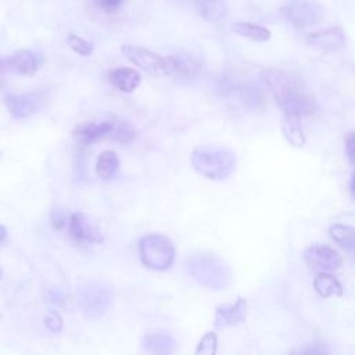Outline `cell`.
<instances>
[{
  "label": "cell",
  "mask_w": 355,
  "mask_h": 355,
  "mask_svg": "<svg viewBox=\"0 0 355 355\" xmlns=\"http://www.w3.org/2000/svg\"><path fill=\"white\" fill-rule=\"evenodd\" d=\"M125 0H94V4L97 8H100L104 12H115L119 10Z\"/></svg>",
  "instance_id": "26"
},
{
  "label": "cell",
  "mask_w": 355,
  "mask_h": 355,
  "mask_svg": "<svg viewBox=\"0 0 355 355\" xmlns=\"http://www.w3.org/2000/svg\"><path fill=\"white\" fill-rule=\"evenodd\" d=\"M121 51L132 64L153 76H166L179 72V58L162 57L148 49L132 44H123Z\"/></svg>",
  "instance_id": "5"
},
{
  "label": "cell",
  "mask_w": 355,
  "mask_h": 355,
  "mask_svg": "<svg viewBox=\"0 0 355 355\" xmlns=\"http://www.w3.org/2000/svg\"><path fill=\"white\" fill-rule=\"evenodd\" d=\"M47 327L53 331H58L61 327V318L57 313H50L46 319H44Z\"/></svg>",
  "instance_id": "28"
},
{
  "label": "cell",
  "mask_w": 355,
  "mask_h": 355,
  "mask_svg": "<svg viewBox=\"0 0 355 355\" xmlns=\"http://www.w3.org/2000/svg\"><path fill=\"white\" fill-rule=\"evenodd\" d=\"M300 119L301 116H297V115H284L282 122V132L284 139L293 147H297V148L305 144V135L302 132Z\"/></svg>",
  "instance_id": "16"
},
{
  "label": "cell",
  "mask_w": 355,
  "mask_h": 355,
  "mask_svg": "<svg viewBox=\"0 0 355 355\" xmlns=\"http://www.w3.org/2000/svg\"><path fill=\"white\" fill-rule=\"evenodd\" d=\"M330 237L347 250H355V227L348 225H331L329 229Z\"/></svg>",
  "instance_id": "22"
},
{
  "label": "cell",
  "mask_w": 355,
  "mask_h": 355,
  "mask_svg": "<svg viewBox=\"0 0 355 355\" xmlns=\"http://www.w3.org/2000/svg\"><path fill=\"white\" fill-rule=\"evenodd\" d=\"M1 276H3V272H1V268H0V280H1Z\"/></svg>",
  "instance_id": "32"
},
{
  "label": "cell",
  "mask_w": 355,
  "mask_h": 355,
  "mask_svg": "<svg viewBox=\"0 0 355 355\" xmlns=\"http://www.w3.org/2000/svg\"><path fill=\"white\" fill-rule=\"evenodd\" d=\"M186 269L198 284L211 290H225L232 283L229 265L212 254L193 255L187 261Z\"/></svg>",
  "instance_id": "2"
},
{
  "label": "cell",
  "mask_w": 355,
  "mask_h": 355,
  "mask_svg": "<svg viewBox=\"0 0 355 355\" xmlns=\"http://www.w3.org/2000/svg\"><path fill=\"white\" fill-rule=\"evenodd\" d=\"M108 80L112 83L114 87L123 93H132L141 80L140 73L129 67H119L108 73Z\"/></svg>",
  "instance_id": "14"
},
{
  "label": "cell",
  "mask_w": 355,
  "mask_h": 355,
  "mask_svg": "<svg viewBox=\"0 0 355 355\" xmlns=\"http://www.w3.org/2000/svg\"><path fill=\"white\" fill-rule=\"evenodd\" d=\"M216 344H218V338L216 334L214 331L207 333L198 343V347L196 349V354H208V355H214L216 352Z\"/></svg>",
  "instance_id": "25"
},
{
  "label": "cell",
  "mask_w": 355,
  "mask_h": 355,
  "mask_svg": "<svg viewBox=\"0 0 355 355\" xmlns=\"http://www.w3.org/2000/svg\"><path fill=\"white\" fill-rule=\"evenodd\" d=\"M198 12L207 21H220L227 14V6L225 0H196Z\"/></svg>",
  "instance_id": "19"
},
{
  "label": "cell",
  "mask_w": 355,
  "mask_h": 355,
  "mask_svg": "<svg viewBox=\"0 0 355 355\" xmlns=\"http://www.w3.org/2000/svg\"><path fill=\"white\" fill-rule=\"evenodd\" d=\"M313 288L323 298H329L333 295H343L341 283L333 275L326 272L316 275V277L313 279Z\"/></svg>",
  "instance_id": "18"
},
{
  "label": "cell",
  "mask_w": 355,
  "mask_h": 355,
  "mask_svg": "<svg viewBox=\"0 0 355 355\" xmlns=\"http://www.w3.org/2000/svg\"><path fill=\"white\" fill-rule=\"evenodd\" d=\"M139 257L141 263L153 270H168L175 261L173 243L164 234L150 233L139 241Z\"/></svg>",
  "instance_id": "4"
},
{
  "label": "cell",
  "mask_w": 355,
  "mask_h": 355,
  "mask_svg": "<svg viewBox=\"0 0 355 355\" xmlns=\"http://www.w3.org/2000/svg\"><path fill=\"white\" fill-rule=\"evenodd\" d=\"M304 255L311 266L326 272L337 270L343 265V257L340 252L326 244H313L305 250Z\"/></svg>",
  "instance_id": "7"
},
{
  "label": "cell",
  "mask_w": 355,
  "mask_h": 355,
  "mask_svg": "<svg viewBox=\"0 0 355 355\" xmlns=\"http://www.w3.org/2000/svg\"><path fill=\"white\" fill-rule=\"evenodd\" d=\"M67 42H68V46H69L75 53H78V54H80V55L87 57V55H90V54L93 53V44H92L89 40H86V39H83V37H80V36H78V35H75V33L69 35L68 39H67Z\"/></svg>",
  "instance_id": "24"
},
{
  "label": "cell",
  "mask_w": 355,
  "mask_h": 355,
  "mask_svg": "<svg viewBox=\"0 0 355 355\" xmlns=\"http://www.w3.org/2000/svg\"><path fill=\"white\" fill-rule=\"evenodd\" d=\"M247 302L244 298H237L230 305H220L216 308L214 324L216 329L237 326L245 320Z\"/></svg>",
  "instance_id": "10"
},
{
  "label": "cell",
  "mask_w": 355,
  "mask_h": 355,
  "mask_svg": "<svg viewBox=\"0 0 355 355\" xmlns=\"http://www.w3.org/2000/svg\"><path fill=\"white\" fill-rule=\"evenodd\" d=\"M111 300L108 290L97 284L92 286L83 294V308L85 313L90 318H97L107 308V302Z\"/></svg>",
  "instance_id": "13"
},
{
  "label": "cell",
  "mask_w": 355,
  "mask_h": 355,
  "mask_svg": "<svg viewBox=\"0 0 355 355\" xmlns=\"http://www.w3.org/2000/svg\"><path fill=\"white\" fill-rule=\"evenodd\" d=\"M4 65L19 73L24 76H31L36 72L37 67H39V61L37 57L35 55V53H32L31 50H21L18 53H15L14 55L8 57L4 62Z\"/></svg>",
  "instance_id": "15"
},
{
  "label": "cell",
  "mask_w": 355,
  "mask_h": 355,
  "mask_svg": "<svg viewBox=\"0 0 355 355\" xmlns=\"http://www.w3.org/2000/svg\"><path fill=\"white\" fill-rule=\"evenodd\" d=\"M51 225L55 227V229H62L64 225H65V218L64 215H61L60 211H53L51 212Z\"/></svg>",
  "instance_id": "29"
},
{
  "label": "cell",
  "mask_w": 355,
  "mask_h": 355,
  "mask_svg": "<svg viewBox=\"0 0 355 355\" xmlns=\"http://www.w3.org/2000/svg\"><path fill=\"white\" fill-rule=\"evenodd\" d=\"M172 345H173V338L165 331L150 333L144 337V347L150 352L166 354L172 351Z\"/></svg>",
  "instance_id": "21"
},
{
  "label": "cell",
  "mask_w": 355,
  "mask_h": 355,
  "mask_svg": "<svg viewBox=\"0 0 355 355\" xmlns=\"http://www.w3.org/2000/svg\"><path fill=\"white\" fill-rule=\"evenodd\" d=\"M6 236H7V232H6L4 226H1V225H0V241H3V240L6 239Z\"/></svg>",
  "instance_id": "31"
},
{
  "label": "cell",
  "mask_w": 355,
  "mask_h": 355,
  "mask_svg": "<svg viewBox=\"0 0 355 355\" xmlns=\"http://www.w3.org/2000/svg\"><path fill=\"white\" fill-rule=\"evenodd\" d=\"M308 43L322 50H336L345 43V33L341 28L334 26L308 35Z\"/></svg>",
  "instance_id": "12"
},
{
  "label": "cell",
  "mask_w": 355,
  "mask_h": 355,
  "mask_svg": "<svg viewBox=\"0 0 355 355\" xmlns=\"http://www.w3.org/2000/svg\"><path fill=\"white\" fill-rule=\"evenodd\" d=\"M69 236L78 241L83 243H101L103 236L98 226L87 215L82 212H75L68 222Z\"/></svg>",
  "instance_id": "8"
},
{
  "label": "cell",
  "mask_w": 355,
  "mask_h": 355,
  "mask_svg": "<svg viewBox=\"0 0 355 355\" xmlns=\"http://www.w3.org/2000/svg\"><path fill=\"white\" fill-rule=\"evenodd\" d=\"M119 168V158L114 150L103 151L96 161V173L103 180H110L115 176Z\"/></svg>",
  "instance_id": "17"
},
{
  "label": "cell",
  "mask_w": 355,
  "mask_h": 355,
  "mask_svg": "<svg viewBox=\"0 0 355 355\" xmlns=\"http://www.w3.org/2000/svg\"><path fill=\"white\" fill-rule=\"evenodd\" d=\"M345 154L349 162L355 165V133H348L345 137Z\"/></svg>",
  "instance_id": "27"
},
{
  "label": "cell",
  "mask_w": 355,
  "mask_h": 355,
  "mask_svg": "<svg viewBox=\"0 0 355 355\" xmlns=\"http://www.w3.org/2000/svg\"><path fill=\"white\" fill-rule=\"evenodd\" d=\"M232 31L252 42H265L270 37L269 29L251 22H234L232 25Z\"/></svg>",
  "instance_id": "20"
},
{
  "label": "cell",
  "mask_w": 355,
  "mask_h": 355,
  "mask_svg": "<svg viewBox=\"0 0 355 355\" xmlns=\"http://www.w3.org/2000/svg\"><path fill=\"white\" fill-rule=\"evenodd\" d=\"M40 96L36 93L29 94H17V96H7L4 98V104L10 114L15 118H26L36 112L40 107Z\"/></svg>",
  "instance_id": "11"
},
{
  "label": "cell",
  "mask_w": 355,
  "mask_h": 355,
  "mask_svg": "<svg viewBox=\"0 0 355 355\" xmlns=\"http://www.w3.org/2000/svg\"><path fill=\"white\" fill-rule=\"evenodd\" d=\"M283 12L297 29L315 25L323 15L322 7L315 0H288L283 7Z\"/></svg>",
  "instance_id": "6"
},
{
  "label": "cell",
  "mask_w": 355,
  "mask_h": 355,
  "mask_svg": "<svg viewBox=\"0 0 355 355\" xmlns=\"http://www.w3.org/2000/svg\"><path fill=\"white\" fill-rule=\"evenodd\" d=\"M349 190H351L352 196H355V172H354V175L351 178V182H349Z\"/></svg>",
  "instance_id": "30"
},
{
  "label": "cell",
  "mask_w": 355,
  "mask_h": 355,
  "mask_svg": "<svg viewBox=\"0 0 355 355\" xmlns=\"http://www.w3.org/2000/svg\"><path fill=\"white\" fill-rule=\"evenodd\" d=\"M114 128H115V121L83 122L72 130V136L76 141L82 144H90L104 139L111 140Z\"/></svg>",
  "instance_id": "9"
},
{
  "label": "cell",
  "mask_w": 355,
  "mask_h": 355,
  "mask_svg": "<svg viewBox=\"0 0 355 355\" xmlns=\"http://www.w3.org/2000/svg\"><path fill=\"white\" fill-rule=\"evenodd\" d=\"M191 165L202 176L222 180L230 176L236 168L234 153L216 146H200L191 153Z\"/></svg>",
  "instance_id": "3"
},
{
  "label": "cell",
  "mask_w": 355,
  "mask_h": 355,
  "mask_svg": "<svg viewBox=\"0 0 355 355\" xmlns=\"http://www.w3.org/2000/svg\"><path fill=\"white\" fill-rule=\"evenodd\" d=\"M135 139V129L125 121H115V128L111 135V140L122 144H128Z\"/></svg>",
  "instance_id": "23"
},
{
  "label": "cell",
  "mask_w": 355,
  "mask_h": 355,
  "mask_svg": "<svg viewBox=\"0 0 355 355\" xmlns=\"http://www.w3.org/2000/svg\"><path fill=\"white\" fill-rule=\"evenodd\" d=\"M262 79L284 115L304 116L313 112L315 101L297 76L282 69L268 68L262 72Z\"/></svg>",
  "instance_id": "1"
}]
</instances>
